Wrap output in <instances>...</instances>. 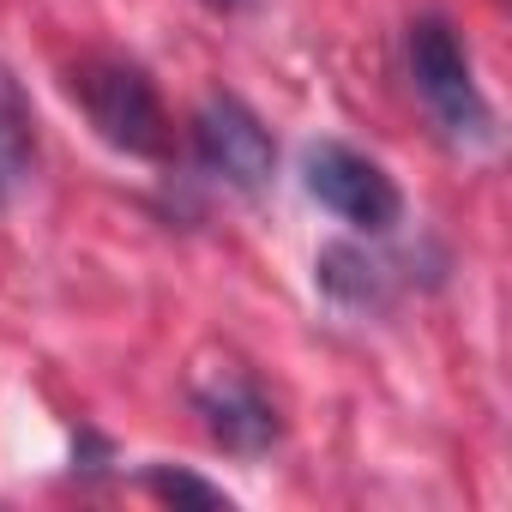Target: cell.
<instances>
[{
	"label": "cell",
	"instance_id": "obj_9",
	"mask_svg": "<svg viewBox=\"0 0 512 512\" xmlns=\"http://www.w3.org/2000/svg\"><path fill=\"white\" fill-rule=\"evenodd\" d=\"M205 7H211V13H247L253 0H205Z\"/></svg>",
	"mask_w": 512,
	"mask_h": 512
},
{
	"label": "cell",
	"instance_id": "obj_6",
	"mask_svg": "<svg viewBox=\"0 0 512 512\" xmlns=\"http://www.w3.org/2000/svg\"><path fill=\"white\" fill-rule=\"evenodd\" d=\"M314 284L338 302V308H350V314H380L386 302H392V266L386 260H374L368 247H350V241H338V247H326L320 260H314Z\"/></svg>",
	"mask_w": 512,
	"mask_h": 512
},
{
	"label": "cell",
	"instance_id": "obj_3",
	"mask_svg": "<svg viewBox=\"0 0 512 512\" xmlns=\"http://www.w3.org/2000/svg\"><path fill=\"white\" fill-rule=\"evenodd\" d=\"M302 187L350 229L362 235H392L398 217H404V193L398 181L356 145L344 139H320L308 157H302Z\"/></svg>",
	"mask_w": 512,
	"mask_h": 512
},
{
	"label": "cell",
	"instance_id": "obj_8",
	"mask_svg": "<svg viewBox=\"0 0 512 512\" xmlns=\"http://www.w3.org/2000/svg\"><path fill=\"white\" fill-rule=\"evenodd\" d=\"M139 482H145L157 500H169V506H229V494H223L217 482H205V476H193V470H175V464H145Z\"/></svg>",
	"mask_w": 512,
	"mask_h": 512
},
{
	"label": "cell",
	"instance_id": "obj_2",
	"mask_svg": "<svg viewBox=\"0 0 512 512\" xmlns=\"http://www.w3.org/2000/svg\"><path fill=\"white\" fill-rule=\"evenodd\" d=\"M73 103L85 109V121L97 127L103 145H115L121 157H145L157 163L169 151V115L157 85L133 67V61H85L73 67Z\"/></svg>",
	"mask_w": 512,
	"mask_h": 512
},
{
	"label": "cell",
	"instance_id": "obj_5",
	"mask_svg": "<svg viewBox=\"0 0 512 512\" xmlns=\"http://www.w3.org/2000/svg\"><path fill=\"white\" fill-rule=\"evenodd\" d=\"M193 410H199L205 434H211L223 452H235V458H260V452H272V446L284 440L278 404L266 398L260 380L241 374V368H217L211 380H199V386H193Z\"/></svg>",
	"mask_w": 512,
	"mask_h": 512
},
{
	"label": "cell",
	"instance_id": "obj_4",
	"mask_svg": "<svg viewBox=\"0 0 512 512\" xmlns=\"http://www.w3.org/2000/svg\"><path fill=\"white\" fill-rule=\"evenodd\" d=\"M193 157L211 181L260 193L278 169V139L241 97H205V109L193 115Z\"/></svg>",
	"mask_w": 512,
	"mask_h": 512
},
{
	"label": "cell",
	"instance_id": "obj_1",
	"mask_svg": "<svg viewBox=\"0 0 512 512\" xmlns=\"http://www.w3.org/2000/svg\"><path fill=\"white\" fill-rule=\"evenodd\" d=\"M404 61H410V85H416L428 121L440 127V139L458 151H494L500 127H494V109L476 85L470 49L458 43V31L446 19H416L404 37Z\"/></svg>",
	"mask_w": 512,
	"mask_h": 512
},
{
	"label": "cell",
	"instance_id": "obj_7",
	"mask_svg": "<svg viewBox=\"0 0 512 512\" xmlns=\"http://www.w3.org/2000/svg\"><path fill=\"white\" fill-rule=\"evenodd\" d=\"M37 169V115L19 91V79L0 67V205H7Z\"/></svg>",
	"mask_w": 512,
	"mask_h": 512
}]
</instances>
